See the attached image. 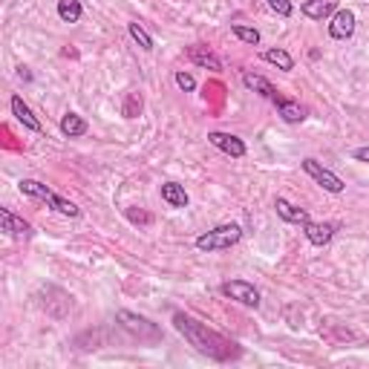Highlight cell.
I'll list each match as a JSON object with an SVG mask.
<instances>
[{"mask_svg":"<svg viewBox=\"0 0 369 369\" xmlns=\"http://www.w3.org/2000/svg\"><path fill=\"white\" fill-rule=\"evenodd\" d=\"M173 79H176V87H179L182 93H193V90H196V81H193L191 72H182V69H179Z\"/></svg>","mask_w":369,"mask_h":369,"instance_id":"d4e9b609","label":"cell"},{"mask_svg":"<svg viewBox=\"0 0 369 369\" xmlns=\"http://www.w3.org/2000/svg\"><path fill=\"white\" fill-rule=\"evenodd\" d=\"M219 291H223L226 298H231V300L248 306V309H257V306H260V291H257L251 283H246V280H228V283L219 285Z\"/></svg>","mask_w":369,"mask_h":369,"instance_id":"5b68a950","label":"cell"},{"mask_svg":"<svg viewBox=\"0 0 369 369\" xmlns=\"http://www.w3.org/2000/svg\"><path fill=\"white\" fill-rule=\"evenodd\" d=\"M87 130H90V124H87L79 113H66V116L61 118V133H64L66 138H81V136H87Z\"/></svg>","mask_w":369,"mask_h":369,"instance_id":"e0dca14e","label":"cell"},{"mask_svg":"<svg viewBox=\"0 0 369 369\" xmlns=\"http://www.w3.org/2000/svg\"><path fill=\"white\" fill-rule=\"evenodd\" d=\"M9 104H12V116H15V118H18V121H21L26 130L41 133V121L35 118V113L29 110V104H26L21 96H12V101H9Z\"/></svg>","mask_w":369,"mask_h":369,"instance_id":"9a60e30c","label":"cell"},{"mask_svg":"<svg viewBox=\"0 0 369 369\" xmlns=\"http://www.w3.org/2000/svg\"><path fill=\"white\" fill-rule=\"evenodd\" d=\"M162 199L171 205V208H188V193H185V188L182 185H176V182H165L162 185Z\"/></svg>","mask_w":369,"mask_h":369,"instance_id":"d6986e66","label":"cell"},{"mask_svg":"<svg viewBox=\"0 0 369 369\" xmlns=\"http://www.w3.org/2000/svg\"><path fill=\"white\" fill-rule=\"evenodd\" d=\"M21 193H26V196H32V199H41V202H46L52 211H58V213H64V216H81V208L76 205V202H69V199H64V196H58L52 188H46L44 182H38V179H24L21 182Z\"/></svg>","mask_w":369,"mask_h":369,"instance_id":"7a4b0ae2","label":"cell"},{"mask_svg":"<svg viewBox=\"0 0 369 369\" xmlns=\"http://www.w3.org/2000/svg\"><path fill=\"white\" fill-rule=\"evenodd\" d=\"M127 219L130 223H136V226H151V213H144V211H127Z\"/></svg>","mask_w":369,"mask_h":369,"instance_id":"484cf974","label":"cell"},{"mask_svg":"<svg viewBox=\"0 0 369 369\" xmlns=\"http://www.w3.org/2000/svg\"><path fill=\"white\" fill-rule=\"evenodd\" d=\"M303 171H306L323 191H329V193H343V188H346V185H343L332 171H326L318 159H303Z\"/></svg>","mask_w":369,"mask_h":369,"instance_id":"8992f818","label":"cell"},{"mask_svg":"<svg viewBox=\"0 0 369 369\" xmlns=\"http://www.w3.org/2000/svg\"><path fill=\"white\" fill-rule=\"evenodd\" d=\"M188 58L196 64V66H202V69H223V61H219L208 46H202V44H193V46H188Z\"/></svg>","mask_w":369,"mask_h":369,"instance_id":"2e32d148","label":"cell"},{"mask_svg":"<svg viewBox=\"0 0 369 369\" xmlns=\"http://www.w3.org/2000/svg\"><path fill=\"white\" fill-rule=\"evenodd\" d=\"M355 26H358V18L352 9H338L332 15V24H329V35L335 41H349L355 35Z\"/></svg>","mask_w":369,"mask_h":369,"instance_id":"ba28073f","label":"cell"},{"mask_svg":"<svg viewBox=\"0 0 369 369\" xmlns=\"http://www.w3.org/2000/svg\"><path fill=\"white\" fill-rule=\"evenodd\" d=\"M0 226H4V231L9 237H32V226L26 223V219L15 216L9 208H0Z\"/></svg>","mask_w":369,"mask_h":369,"instance_id":"8fae6325","label":"cell"},{"mask_svg":"<svg viewBox=\"0 0 369 369\" xmlns=\"http://www.w3.org/2000/svg\"><path fill=\"white\" fill-rule=\"evenodd\" d=\"M173 329H176L199 355H205V358H211V360L226 363V360H237V358L243 355V349H240L237 340H231V338H226V335L208 329L205 323L193 320V318L185 315V312H176V315H173Z\"/></svg>","mask_w":369,"mask_h":369,"instance_id":"6da1fadb","label":"cell"},{"mask_svg":"<svg viewBox=\"0 0 369 369\" xmlns=\"http://www.w3.org/2000/svg\"><path fill=\"white\" fill-rule=\"evenodd\" d=\"M263 58H266L268 64L280 66L283 72H291V69H294V58H291L285 49H280V46H277V49H266V52H263Z\"/></svg>","mask_w":369,"mask_h":369,"instance_id":"ffe728a7","label":"cell"},{"mask_svg":"<svg viewBox=\"0 0 369 369\" xmlns=\"http://www.w3.org/2000/svg\"><path fill=\"white\" fill-rule=\"evenodd\" d=\"M81 15H84L81 0H58V18L64 24H79Z\"/></svg>","mask_w":369,"mask_h":369,"instance_id":"ac0fdd59","label":"cell"},{"mask_svg":"<svg viewBox=\"0 0 369 369\" xmlns=\"http://www.w3.org/2000/svg\"><path fill=\"white\" fill-rule=\"evenodd\" d=\"M338 4L340 0H303L300 12L309 18V21H326L338 12Z\"/></svg>","mask_w":369,"mask_h":369,"instance_id":"9c48e42d","label":"cell"},{"mask_svg":"<svg viewBox=\"0 0 369 369\" xmlns=\"http://www.w3.org/2000/svg\"><path fill=\"white\" fill-rule=\"evenodd\" d=\"M274 107H277L280 118L288 121V124H300V121L306 118V107H303L300 101H291V98L277 96V98H274Z\"/></svg>","mask_w":369,"mask_h":369,"instance_id":"7c38bea8","label":"cell"},{"mask_svg":"<svg viewBox=\"0 0 369 369\" xmlns=\"http://www.w3.org/2000/svg\"><path fill=\"white\" fill-rule=\"evenodd\" d=\"M208 141L216 147V151H223V153H228V156H234V159H243V156H246V141H243L240 136L213 130V133H208Z\"/></svg>","mask_w":369,"mask_h":369,"instance_id":"52a82bcc","label":"cell"},{"mask_svg":"<svg viewBox=\"0 0 369 369\" xmlns=\"http://www.w3.org/2000/svg\"><path fill=\"white\" fill-rule=\"evenodd\" d=\"M243 84L251 90V93H257V96H263V98H268V101H274L280 93L274 90V84L268 81V79H263V76H257V72H243Z\"/></svg>","mask_w":369,"mask_h":369,"instance_id":"5bb4252c","label":"cell"},{"mask_svg":"<svg viewBox=\"0 0 369 369\" xmlns=\"http://www.w3.org/2000/svg\"><path fill=\"white\" fill-rule=\"evenodd\" d=\"M266 6H268L274 15H280V18H291V12H294L291 0H266Z\"/></svg>","mask_w":369,"mask_h":369,"instance_id":"cb8c5ba5","label":"cell"},{"mask_svg":"<svg viewBox=\"0 0 369 369\" xmlns=\"http://www.w3.org/2000/svg\"><path fill=\"white\" fill-rule=\"evenodd\" d=\"M141 107H144L141 96H138V93H127V98H124V107H121V113H124V118H136V116L141 113Z\"/></svg>","mask_w":369,"mask_h":369,"instance_id":"603a6c76","label":"cell"},{"mask_svg":"<svg viewBox=\"0 0 369 369\" xmlns=\"http://www.w3.org/2000/svg\"><path fill=\"white\" fill-rule=\"evenodd\" d=\"M127 32H130V38H133L144 52H151V49H153V38H151V32H147L138 21H130V24H127Z\"/></svg>","mask_w":369,"mask_h":369,"instance_id":"44dd1931","label":"cell"},{"mask_svg":"<svg viewBox=\"0 0 369 369\" xmlns=\"http://www.w3.org/2000/svg\"><path fill=\"white\" fill-rule=\"evenodd\" d=\"M335 231H338V223H309L303 226V234H306V240L312 243V246H326V243H332V237H335Z\"/></svg>","mask_w":369,"mask_h":369,"instance_id":"30bf717a","label":"cell"},{"mask_svg":"<svg viewBox=\"0 0 369 369\" xmlns=\"http://www.w3.org/2000/svg\"><path fill=\"white\" fill-rule=\"evenodd\" d=\"M274 208H277V213H280L283 223H291V226H306V223H309V213H306L303 208H298V205H291V202L283 199V196H277Z\"/></svg>","mask_w":369,"mask_h":369,"instance_id":"4fadbf2b","label":"cell"},{"mask_svg":"<svg viewBox=\"0 0 369 369\" xmlns=\"http://www.w3.org/2000/svg\"><path fill=\"white\" fill-rule=\"evenodd\" d=\"M352 159L355 162H369V147H358V151H352Z\"/></svg>","mask_w":369,"mask_h":369,"instance_id":"4316f807","label":"cell"},{"mask_svg":"<svg viewBox=\"0 0 369 369\" xmlns=\"http://www.w3.org/2000/svg\"><path fill=\"white\" fill-rule=\"evenodd\" d=\"M231 32H234L243 44H251V46H257V44H260V32H257V29H251V26H246V24H231Z\"/></svg>","mask_w":369,"mask_h":369,"instance_id":"7402d4cb","label":"cell"},{"mask_svg":"<svg viewBox=\"0 0 369 369\" xmlns=\"http://www.w3.org/2000/svg\"><path fill=\"white\" fill-rule=\"evenodd\" d=\"M116 320L121 323V329H127L133 338H138V340H159L162 338V329L156 326V323H151L147 318H141V315H136V312H127V309H121L118 315H116Z\"/></svg>","mask_w":369,"mask_h":369,"instance_id":"277c9868","label":"cell"},{"mask_svg":"<svg viewBox=\"0 0 369 369\" xmlns=\"http://www.w3.org/2000/svg\"><path fill=\"white\" fill-rule=\"evenodd\" d=\"M240 240H243V228L237 223H226V226H216V228L199 234L196 237V248L199 251H208V254L211 251H226V248L237 246Z\"/></svg>","mask_w":369,"mask_h":369,"instance_id":"3957f363","label":"cell"}]
</instances>
